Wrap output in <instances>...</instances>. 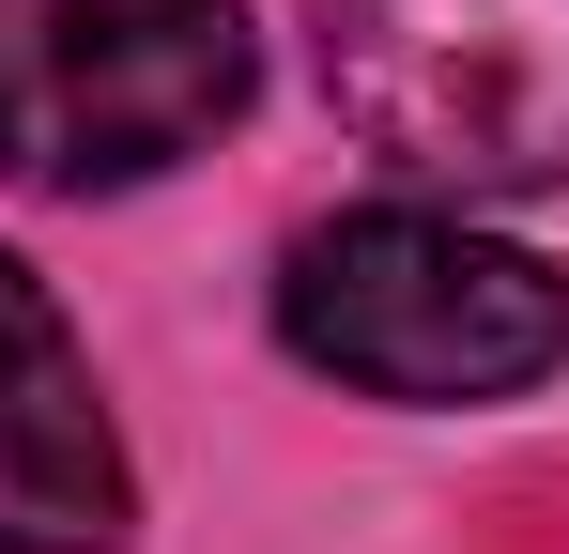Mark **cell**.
<instances>
[{
	"instance_id": "obj_4",
	"label": "cell",
	"mask_w": 569,
	"mask_h": 554,
	"mask_svg": "<svg viewBox=\"0 0 569 554\" xmlns=\"http://www.w3.org/2000/svg\"><path fill=\"white\" fill-rule=\"evenodd\" d=\"M0 554H123V447L31 263H0Z\"/></svg>"
},
{
	"instance_id": "obj_1",
	"label": "cell",
	"mask_w": 569,
	"mask_h": 554,
	"mask_svg": "<svg viewBox=\"0 0 569 554\" xmlns=\"http://www.w3.org/2000/svg\"><path fill=\"white\" fill-rule=\"evenodd\" d=\"M278 339L370 400H508V385L569 369V277L431 200H355V216L292 231Z\"/></svg>"
},
{
	"instance_id": "obj_2",
	"label": "cell",
	"mask_w": 569,
	"mask_h": 554,
	"mask_svg": "<svg viewBox=\"0 0 569 554\" xmlns=\"http://www.w3.org/2000/svg\"><path fill=\"white\" fill-rule=\"evenodd\" d=\"M355 139L416 185H569V0H308Z\"/></svg>"
},
{
	"instance_id": "obj_3",
	"label": "cell",
	"mask_w": 569,
	"mask_h": 554,
	"mask_svg": "<svg viewBox=\"0 0 569 554\" xmlns=\"http://www.w3.org/2000/svg\"><path fill=\"white\" fill-rule=\"evenodd\" d=\"M247 108L231 0H0V170L139 185Z\"/></svg>"
}]
</instances>
